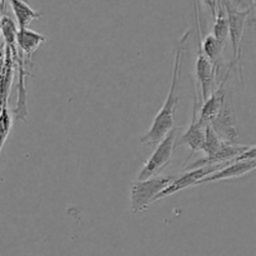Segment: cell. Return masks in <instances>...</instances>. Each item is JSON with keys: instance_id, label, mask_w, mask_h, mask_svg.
<instances>
[{"instance_id": "1", "label": "cell", "mask_w": 256, "mask_h": 256, "mask_svg": "<svg viewBox=\"0 0 256 256\" xmlns=\"http://www.w3.org/2000/svg\"><path fill=\"white\" fill-rule=\"evenodd\" d=\"M192 34V29H188L186 32L182 34L180 40L178 42L176 52H175L174 58V65H172V84H170L169 92H168L166 100H165L164 105L156 116L152 120V124L150 129L140 138V142L142 144L148 145V146H156L162 139L168 135L170 130L175 128V120H174V112L175 108H176L178 102H179V96H176L178 86H179L180 80V72H182V58H184L185 49H186L188 38Z\"/></svg>"}, {"instance_id": "2", "label": "cell", "mask_w": 256, "mask_h": 256, "mask_svg": "<svg viewBox=\"0 0 256 256\" xmlns=\"http://www.w3.org/2000/svg\"><path fill=\"white\" fill-rule=\"evenodd\" d=\"M175 179L172 175H155L146 180H136L130 184V202L132 214H140L150 204L155 202L158 195Z\"/></svg>"}, {"instance_id": "3", "label": "cell", "mask_w": 256, "mask_h": 256, "mask_svg": "<svg viewBox=\"0 0 256 256\" xmlns=\"http://www.w3.org/2000/svg\"><path fill=\"white\" fill-rule=\"evenodd\" d=\"M228 15V22H229V38L232 40V52H234V62L232 64L236 66L238 74H239L240 82H244L242 78V40L244 36L245 25H246L248 18L254 10V5L246 8V9H239L235 6L232 2H222Z\"/></svg>"}, {"instance_id": "4", "label": "cell", "mask_w": 256, "mask_h": 256, "mask_svg": "<svg viewBox=\"0 0 256 256\" xmlns=\"http://www.w3.org/2000/svg\"><path fill=\"white\" fill-rule=\"evenodd\" d=\"M178 136V128L170 130L166 136L155 146L154 152L152 156L145 162L144 166L138 174V180H146L149 178L160 175V172L172 160V154H174L175 145H176Z\"/></svg>"}, {"instance_id": "5", "label": "cell", "mask_w": 256, "mask_h": 256, "mask_svg": "<svg viewBox=\"0 0 256 256\" xmlns=\"http://www.w3.org/2000/svg\"><path fill=\"white\" fill-rule=\"evenodd\" d=\"M228 164H218V165H208V166H202L198 168V169L189 170L188 172H185L182 176L176 178V179L172 180L162 192L156 196L155 202L160 199H164V198L170 196V195L175 194V192H179L182 190L186 189V188L194 186V185L200 184L202 179H205L209 175L214 174V172H219L220 169H222L224 166H226Z\"/></svg>"}, {"instance_id": "6", "label": "cell", "mask_w": 256, "mask_h": 256, "mask_svg": "<svg viewBox=\"0 0 256 256\" xmlns=\"http://www.w3.org/2000/svg\"><path fill=\"white\" fill-rule=\"evenodd\" d=\"M232 66H234V64L230 65L229 70L226 72L225 76L222 78V82H219V85L212 90V94L208 96V99L205 102H202V109H200V115L198 118V120H199V122L202 126H208V125L212 124V120L220 114L222 106L226 102H225V98H226L225 85H226L228 79H229Z\"/></svg>"}, {"instance_id": "7", "label": "cell", "mask_w": 256, "mask_h": 256, "mask_svg": "<svg viewBox=\"0 0 256 256\" xmlns=\"http://www.w3.org/2000/svg\"><path fill=\"white\" fill-rule=\"evenodd\" d=\"M195 94H194V106H192V122H190L189 128L186 132L182 134V139H180L179 145H186L190 149V156L192 159L194 154L198 152H202L205 142V129L206 126H202L198 120V109H199V102H198V94H196V88L194 86Z\"/></svg>"}, {"instance_id": "8", "label": "cell", "mask_w": 256, "mask_h": 256, "mask_svg": "<svg viewBox=\"0 0 256 256\" xmlns=\"http://www.w3.org/2000/svg\"><path fill=\"white\" fill-rule=\"evenodd\" d=\"M195 72H196V79L200 82L202 88V102L208 99L212 92L214 90L215 80L219 70L214 66L212 62L208 59L206 55L202 52L200 44L198 45V56L195 62Z\"/></svg>"}, {"instance_id": "9", "label": "cell", "mask_w": 256, "mask_h": 256, "mask_svg": "<svg viewBox=\"0 0 256 256\" xmlns=\"http://www.w3.org/2000/svg\"><path fill=\"white\" fill-rule=\"evenodd\" d=\"M15 65H18V72H19V79H18V102L15 109L12 110V114L16 119L25 122L28 118V89H26V76L29 75L26 69L28 60L25 59L24 55L18 50V55L14 59Z\"/></svg>"}, {"instance_id": "10", "label": "cell", "mask_w": 256, "mask_h": 256, "mask_svg": "<svg viewBox=\"0 0 256 256\" xmlns=\"http://www.w3.org/2000/svg\"><path fill=\"white\" fill-rule=\"evenodd\" d=\"M210 126L222 140L229 142H234L239 136V132L236 128V118L232 108L225 102L220 114L212 122Z\"/></svg>"}, {"instance_id": "11", "label": "cell", "mask_w": 256, "mask_h": 256, "mask_svg": "<svg viewBox=\"0 0 256 256\" xmlns=\"http://www.w3.org/2000/svg\"><path fill=\"white\" fill-rule=\"evenodd\" d=\"M256 170V160H244V162H232L220 169L219 172L209 175L205 179L200 182V184H206V182H220V180L236 179V178L244 176L249 172Z\"/></svg>"}, {"instance_id": "12", "label": "cell", "mask_w": 256, "mask_h": 256, "mask_svg": "<svg viewBox=\"0 0 256 256\" xmlns=\"http://www.w3.org/2000/svg\"><path fill=\"white\" fill-rule=\"evenodd\" d=\"M46 42V36L32 29H18L16 45L18 50L24 55L28 62H32L35 50Z\"/></svg>"}, {"instance_id": "13", "label": "cell", "mask_w": 256, "mask_h": 256, "mask_svg": "<svg viewBox=\"0 0 256 256\" xmlns=\"http://www.w3.org/2000/svg\"><path fill=\"white\" fill-rule=\"evenodd\" d=\"M9 4L14 12L19 29H29V25L32 20L42 16V12L34 10L29 4L22 2V0H10Z\"/></svg>"}, {"instance_id": "14", "label": "cell", "mask_w": 256, "mask_h": 256, "mask_svg": "<svg viewBox=\"0 0 256 256\" xmlns=\"http://www.w3.org/2000/svg\"><path fill=\"white\" fill-rule=\"evenodd\" d=\"M214 16V25H212V34L222 44H226L229 38V22H228L226 10H225L222 2H218L216 12L212 15Z\"/></svg>"}, {"instance_id": "15", "label": "cell", "mask_w": 256, "mask_h": 256, "mask_svg": "<svg viewBox=\"0 0 256 256\" xmlns=\"http://www.w3.org/2000/svg\"><path fill=\"white\" fill-rule=\"evenodd\" d=\"M225 140H222L216 132L212 130V128L210 125H208L206 129H205V142L204 148H202V152H205V156H212V155L216 154L220 150L224 148Z\"/></svg>"}, {"instance_id": "16", "label": "cell", "mask_w": 256, "mask_h": 256, "mask_svg": "<svg viewBox=\"0 0 256 256\" xmlns=\"http://www.w3.org/2000/svg\"><path fill=\"white\" fill-rule=\"evenodd\" d=\"M12 128V114L6 106L4 110H2V115H0V154H2V148H4L8 136H9Z\"/></svg>"}, {"instance_id": "17", "label": "cell", "mask_w": 256, "mask_h": 256, "mask_svg": "<svg viewBox=\"0 0 256 256\" xmlns=\"http://www.w3.org/2000/svg\"><path fill=\"white\" fill-rule=\"evenodd\" d=\"M244 160H256V145L248 146V149L232 162H244Z\"/></svg>"}, {"instance_id": "18", "label": "cell", "mask_w": 256, "mask_h": 256, "mask_svg": "<svg viewBox=\"0 0 256 256\" xmlns=\"http://www.w3.org/2000/svg\"><path fill=\"white\" fill-rule=\"evenodd\" d=\"M6 106H8V104H5V102H2V100H0V115H2V110H4Z\"/></svg>"}]
</instances>
